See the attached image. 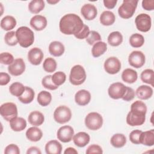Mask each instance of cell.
Masks as SVG:
<instances>
[{"label":"cell","mask_w":154,"mask_h":154,"mask_svg":"<svg viewBox=\"0 0 154 154\" xmlns=\"http://www.w3.org/2000/svg\"><path fill=\"white\" fill-rule=\"evenodd\" d=\"M84 24L81 17L74 13L63 16L59 23L60 31L66 35H76L82 29Z\"/></svg>","instance_id":"cell-1"},{"label":"cell","mask_w":154,"mask_h":154,"mask_svg":"<svg viewBox=\"0 0 154 154\" xmlns=\"http://www.w3.org/2000/svg\"><path fill=\"white\" fill-rule=\"evenodd\" d=\"M16 34L18 43L21 47L26 48L34 43V32L27 26H22L18 28L16 31Z\"/></svg>","instance_id":"cell-2"},{"label":"cell","mask_w":154,"mask_h":154,"mask_svg":"<svg viewBox=\"0 0 154 154\" xmlns=\"http://www.w3.org/2000/svg\"><path fill=\"white\" fill-rule=\"evenodd\" d=\"M138 2L137 0H123L122 4L118 9L119 16L125 19L132 17L135 12Z\"/></svg>","instance_id":"cell-3"},{"label":"cell","mask_w":154,"mask_h":154,"mask_svg":"<svg viewBox=\"0 0 154 154\" xmlns=\"http://www.w3.org/2000/svg\"><path fill=\"white\" fill-rule=\"evenodd\" d=\"M86 73L84 68L77 64L74 66L70 70L69 75V81L72 85H79L84 83L86 79Z\"/></svg>","instance_id":"cell-4"},{"label":"cell","mask_w":154,"mask_h":154,"mask_svg":"<svg viewBox=\"0 0 154 154\" xmlns=\"http://www.w3.org/2000/svg\"><path fill=\"white\" fill-rule=\"evenodd\" d=\"M85 125L90 130H98L103 125L102 116L96 112H90L85 118Z\"/></svg>","instance_id":"cell-5"},{"label":"cell","mask_w":154,"mask_h":154,"mask_svg":"<svg viewBox=\"0 0 154 154\" xmlns=\"http://www.w3.org/2000/svg\"><path fill=\"white\" fill-rule=\"evenodd\" d=\"M146 112L131 108L126 116V123L131 126L142 125L146 120Z\"/></svg>","instance_id":"cell-6"},{"label":"cell","mask_w":154,"mask_h":154,"mask_svg":"<svg viewBox=\"0 0 154 154\" xmlns=\"http://www.w3.org/2000/svg\"><path fill=\"white\" fill-rule=\"evenodd\" d=\"M72 112L70 109L65 106L61 105L58 106L54 111V119L59 124H64L71 119Z\"/></svg>","instance_id":"cell-7"},{"label":"cell","mask_w":154,"mask_h":154,"mask_svg":"<svg viewBox=\"0 0 154 154\" xmlns=\"http://www.w3.org/2000/svg\"><path fill=\"white\" fill-rule=\"evenodd\" d=\"M0 113L1 116L7 122L17 117V108L15 103L6 102L1 105Z\"/></svg>","instance_id":"cell-8"},{"label":"cell","mask_w":154,"mask_h":154,"mask_svg":"<svg viewBox=\"0 0 154 154\" xmlns=\"http://www.w3.org/2000/svg\"><path fill=\"white\" fill-rule=\"evenodd\" d=\"M135 23L138 30L146 32L149 31L151 28L152 19L149 14L141 13L135 17Z\"/></svg>","instance_id":"cell-9"},{"label":"cell","mask_w":154,"mask_h":154,"mask_svg":"<svg viewBox=\"0 0 154 154\" xmlns=\"http://www.w3.org/2000/svg\"><path fill=\"white\" fill-rule=\"evenodd\" d=\"M126 90V86L123 83L117 82L112 83L109 87L108 93L109 97L113 99H122Z\"/></svg>","instance_id":"cell-10"},{"label":"cell","mask_w":154,"mask_h":154,"mask_svg":"<svg viewBox=\"0 0 154 154\" xmlns=\"http://www.w3.org/2000/svg\"><path fill=\"white\" fill-rule=\"evenodd\" d=\"M146 61L144 54L140 51H134L129 55V64L136 69H138L144 66Z\"/></svg>","instance_id":"cell-11"},{"label":"cell","mask_w":154,"mask_h":154,"mask_svg":"<svg viewBox=\"0 0 154 154\" xmlns=\"http://www.w3.org/2000/svg\"><path fill=\"white\" fill-rule=\"evenodd\" d=\"M103 67L106 73L111 75H114L120 70L121 63L117 57H111L105 60Z\"/></svg>","instance_id":"cell-12"},{"label":"cell","mask_w":154,"mask_h":154,"mask_svg":"<svg viewBox=\"0 0 154 154\" xmlns=\"http://www.w3.org/2000/svg\"><path fill=\"white\" fill-rule=\"evenodd\" d=\"M74 135L73 128L69 125H64L60 127L57 132L58 140L63 143H69L72 141Z\"/></svg>","instance_id":"cell-13"},{"label":"cell","mask_w":154,"mask_h":154,"mask_svg":"<svg viewBox=\"0 0 154 154\" xmlns=\"http://www.w3.org/2000/svg\"><path fill=\"white\" fill-rule=\"evenodd\" d=\"M25 63L22 58L15 59L12 64L8 66V71L13 76L21 75L25 70Z\"/></svg>","instance_id":"cell-14"},{"label":"cell","mask_w":154,"mask_h":154,"mask_svg":"<svg viewBox=\"0 0 154 154\" xmlns=\"http://www.w3.org/2000/svg\"><path fill=\"white\" fill-rule=\"evenodd\" d=\"M44 54L38 48L35 47L31 49L28 53V60L29 62L34 66L39 65L43 58Z\"/></svg>","instance_id":"cell-15"},{"label":"cell","mask_w":154,"mask_h":154,"mask_svg":"<svg viewBox=\"0 0 154 154\" xmlns=\"http://www.w3.org/2000/svg\"><path fill=\"white\" fill-rule=\"evenodd\" d=\"M47 23L46 18L45 16L39 14L34 16L29 22L31 26L35 31H38L43 30L46 27Z\"/></svg>","instance_id":"cell-16"},{"label":"cell","mask_w":154,"mask_h":154,"mask_svg":"<svg viewBox=\"0 0 154 154\" xmlns=\"http://www.w3.org/2000/svg\"><path fill=\"white\" fill-rule=\"evenodd\" d=\"M81 13L87 20H93L97 16V11L96 7L92 4H85L81 9Z\"/></svg>","instance_id":"cell-17"},{"label":"cell","mask_w":154,"mask_h":154,"mask_svg":"<svg viewBox=\"0 0 154 154\" xmlns=\"http://www.w3.org/2000/svg\"><path fill=\"white\" fill-rule=\"evenodd\" d=\"M91 100V94L86 90L82 89L78 91L75 95V102L80 106H85L89 103Z\"/></svg>","instance_id":"cell-18"},{"label":"cell","mask_w":154,"mask_h":154,"mask_svg":"<svg viewBox=\"0 0 154 154\" xmlns=\"http://www.w3.org/2000/svg\"><path fill=\"white\" fill-rule=\"evenodd\" d=\"M90 140V135L85 132H79L73 135L74 144L79 147H84L88 144Z\"/></svg>","instance_id":"cell-19"},{"label":"cell","mask_w":154,"mask_h":154,"mask_svg":"<svg viewBox=\"0 0 154 154\" xmlns=\"http://www.w3.org/2000/svg\"><path fill=\"white\" fill-rule=\"evenodd\" d=\"M135 94L141 100H147L152 96L153 89L149 85H142L137 88Z\"/></svg>","instance_id":"cell-20"},{"label":"cell","mask_w":154,"mask_h":154,"mask_svg":"<svg viewBox=\"0 0 154 154\" xmlns=\"http://www.w3.org/2000/svg\"><path fill=\"white\" fill-rule=\"evenodd\" d=\"M65 51L64 45L58 41L52 42L49 45V52L54 57L61 56Z\"/></svg>","instance_id":"cell-21"},{"label":"cell","mask_w":154,"mask_h":154,"mask_svg":"<svg viewBox=\"0 0 154 154\" xmlns=\"http://www.w3.org/2000/svg\"><path fill=\"white\" fill-rule=\"evenodd\" d=\"M28 122L34 126L42 125L45 121L43 114L38 111H34L29 113L28 117Z\"/></svg>","instance_id":"cell-22"},{"label":"cell","mask_w":154,"mask_h":154,"mask_svg":"<svg viewBox=\"0 0 154 154\" xmlns=\"http://www.w3.org/2000/svg\"><path fill=\"white\" fill-rule=\"evenodd\" d=\"M25 134L27 139L32 142L40 141L43 137V132L42 130L36 126L28 128L26 130Z\"/></svg>","instance_id":"cell-23"},{"label":"cell","mask_w":154,"mask_h":154,"mask_svg":"<svg viewBox=\"0 0 154 154\" xmlns=\"http://www.w3.org/2000/svg\"><path fill=\"white\" fill-rule=\"evenodd\" d=\"M45 151L47 154H60L62 151V146L57 140H51L46 144Z\"/></svg>","instance_id":"cell-24"},{"label":"cell","mask_w":154,"mask_h":154,"mask_svg":"<svg viewBox=\"0 0 154 154\" xmlns=\"http://www.w3.org/2000/svg\"><path fill=\"white\" fill-rule=\"evenodd\" d=\"M140 143L147 146L154 144V129L142 132L140 137Z\"/></svg>","instance_id":"cell-25"},{"label":"cell","mask_w":154,"mask_h":154,"mask_svg":"<svg viewBox=\"0 0 154 154\" xmlns=\"http://www.w3.org/2000/svg\"><path fill=\"white\" fill-rule=\"evenodd\" d=\"M11 129L15 132H20L24 130L26 127V122L22 117H16L10 121Z\"/></svg>","instance_id":"cell-26"},{"label":"cell","mask_w":154,"mask_h":154,"mask_svg":"<svg viewBox=\"0 0 154 154\" xmlns=\"http://www.w3.org/2000/svg\"><path fill=\"white\" fill-rule=\"evenodd\" d=\"M138 78L137 72L132 69H126L122 73V80L128 84H133L136 82Z\"/></svg>","instance_id":"cell-27"},{"label":"cell","mask_w":154,"mask_h":154,"mask_svg":"<svg viewBox=\"0 0 154 154\" xmlns=\"http://www.w3.org/2000/svg\"><path fill=\"white\" fill-rule=\"evenodd\" d=\"M99 20L102 25L104 26H110L115 22L116 17L112 11L106 10L101 13Z\"/></svg>","instance_id":"cell-28"},{"label":"cell","mask_w":154,"mask_h":154,"mask_svg":"<svg viewBox=\"0 0 154 154\" xmlns=\"http://www.w3.org/2000/svg\"><path fill=\"white\" fill-rule=\"evenodd\" d=\"M1 27L5 31H10L16 25V19L12 16H5L1 20Z\"/></svg>","instance_id":"cell-29"},{"label":"cell","mask_w":154,"mask_h":154,"mask_svg":"<svg viewBox=\"0 0 154 154\" xmlns=\"http://www.w3.org/2000/svg\"><path fill=\"white\" fill-rule=\"evenodd\" d=\"M107 50V44L104 42L99 41L95 43L91 49L93 57L97 58L103 55Z\"/></svg>","instance_id":"cell-30"},{"label":"cell","mask_w":154,"mask_h":154,"mask_svg":"<svg viewBox=\"0 0 154 154\" xmlns=\"http://www.w3.org/2000/svg\"><path fill=\"white\" fill-rule=\"evenodd\" d=\"M35 93L32 88L29 87H25V90L23 93L18 97L20 102L23 103L28 104L31 103L34 99Z\"/></svg>","instance_id":"cell-31"},{"label":"cell","mask_w":154,"mask_h":154,"mask_svg":"<svg viewBox=\"0 0 154 154\" xmlns=\"http://www.w3.org/2000/svg\"><path fill=\"white\" fill-rule=\"evenodd\" d=\"M110 143L113 147L121 148L126 144V138L123 134H116L111 137Z\"/></svg>","instance_id":"cell-32"},{"label":"cell","mask_w":154,"mask_h":154,"mask_svg":"<svg viewBox=\"0 0 154 154\" xmlns=\"http://www.w3.org/2000/svg\"><path fill=\"white\" fill-rule=\"evenodd\" d=\"M45 7L43 0H32L28 4V10L33 14H38L42 11Z\"/></svg>","instance_id":"cell-33"},{"label":"cell","mask_w":154,"mask_h":154,"mask_svg":"<svg viewBox=\"0 0 154 154\" xmlns=\"http://www.w3.org/2000/svg\"><path fill=\"white\" fill-rule=\"evenodd\" d=\"M123 42V35L119 31H113L108 37V43L112 46H118Z\"/></svg>","instance_id":"cell-34"},{"label":"cell","mask_w":154,"mask_h":154,"mask_svg":"<svg viewBox=\"0 0 154 154\" xmlns=\"http://www.w3.org/2000/svg\"><path fill=\"white\" fill-rule=\"evenodd\" d=\"M37 102L42 106H46L52 100L51 94L47 91H41L37 96Z\"/></svg>","instance_id":"cell-35"},{"label":"cell","mask_w":154,"mask_h":154,"mask_svg":"<svg viewBox=\"0 0 154 154\" xmlns=\"http://www.w3.org/2000/svg\"><path fill=\"white\" fill-rule=\"evenodd\" d=\"M141 81L146 84L151 85L153 87L154 84V71L150 69L144 70L140 75Z\"/></svg>","instance_id":"cell-36"},{"label":"cell","mask_w":154,"mask_h":154,"mask_svg":"<svg viewBox=\"0 0 154 154\" xmlns=\"http://www.w3.org/2000/svg\"><path fill=\"white\" fill-rule=\"evenodd\" d=\"M25 87L20 82H15L11 84L9 87L10 93L17 97L20 96L25 91Z\"/></svg>","instance_id":"cell-37"},{"label":"cell","mask_w":154,"mask_h":154,"mask_svg":"<svg viewBox=\"0 0 154 154\" xmlns=\"http://www.w3.org/2000/svg\"><path fill=\"white\" fill-rule=\"evenodd\" d=\"M129 43L133 48H140L144 43V38L143 35L140 34H133L129 38Z\"/></svg>","instance_id":"cell-38"},{"label":"cell","mask_w":154,"mask_h":154,"mask_svg":"<svg viewBox=\"0 0 154 154\" xmlns=\"http://www.w3.org/2000/svg\"><path fill=\"white\" fill-rule=\"evenodd\" d=\"M57 64L56 61L51 57L47 58L45 60L43 64V68L44 70L48 73H52L55 71Z\"/></svg>","instance_id":"cell-39"},{"label":"cell","mask_w":154,"mask_h":154,"mask_svg":"<svg viewBox=\"0 0 154 154\" xmlns=\"http://www.w3.org/2000/svg\"><path fill=\"white\" fill-rule=\"evenodd\" d=\"M66 75L63 72L61 71L55 72L52 75V81L53 83L58 87L64 84L66 81Z\"/></svg>","instance_id":"cell-40"},{"label":"cell","mask_w":154,"mask_h":154,"mask_svg":"<svg viewBox=\"0 0 154 154\" xmlns=\"http://www.w3.org/2000/svg\"><path fill=\"white\" fill-rule=\"evenodd\" d=\"M4 40L7 45L13 46L17 44L18 40L16 37V32L14 31H11L7 32L4 37Z\"/></svg>","instance_id":"cell-41"},{"label":"cell","mask_w":154,"mask_h":154,"mask_svg":"<svg viewBox=\"0 0 154 154\" xmlns=\"http://www.w3.org/2000/svg\"><path fill=\"white\" fill-rule=\"evenodd\" d=\"M42 85L46 89L50 90H55L58 88L55 85L52 81V75H46L42 80Z\"/></svg>","instance_id":"cell-42"},{"label":"cell","mask_w":154,"mask_h":154,"mask_svg":"<svg viewBox=\"0 0 154 154\" xmlns=\"http://www.w3.org/2000/svg\"><path fill=\"white\" fill-rule=\"evenodd\" d=\"M100 40L101 36L100 34L96 31H91L88 36L86 38V41L90 45H93L95 43Z\"/></svg>","instance_id":"cell-43"},{"label":"cell","mask_w":154,"mask_h":154,"mask_svg":"<svg viewBox=\"0 0 154 154\" xmlns=\"http://www.w3.org/2000/svg\"><path fill=\"white\" fill-rule=\"evenodd\" d=\"M14 61L12 54L9 52H2L0 54V62L2 64L10 65Z\"/></svg>","instance_id":"cell-44"},{"label":"cell","mask_w":154,"mask_h":154,"mask_svg":"<svg viewBox=\"0 0 154 154\" xmlns=\"http://www.w3.org/2000/svg\"><path fill=\"white\" fill-rule=\"evenodd\" d=\"M142 132L143 131L138 129L132 131L129 137L130 141L135 144H140V137Z\"/></svg>","instance_id":"cell-45"},{"label":"cell","mask_w":154,"mask_h":154,"mask_svg":"<svg viewBox=\"0 0 154 154\" xmlns=\"http://www.w3.org/2000/svg\"><path fill=\"white\" fill-rule=\"evenodd\" d=\"M85 153L87 154H93V153L102 154L103 153V150L102 147L100 146L97 144H91L87 147Z\"/></svg>","instance_id":"cell-46"},{"label":"cell","mask_w":154,"mask_h":154,"mask_svg":"<svg viewBox=\"0 0 154 154\" xmlns=\"http://www.w3.org/2000/svg\"><path fill=\"white\" fill-rule=\"evenodd\" d=\"M5 154H19L20 150L19 147L14 144H10L8 145L4 150Z\"/></svg>","instance_id":"cell-47"},{"label":"cell","mask_w":154,"mask_h":154,"mask_svg":"<svg viewBox=\"0 0 154 154\" xmlns=\"http://www.w3.org/2000/svg\"><path fill=\"white\" fill-rule=\"evenodd\" d=\"M90 28L88 27V26L84 25L82 29H81V31L77 34L75 35L74 36L78 38V39H84V38H86L89 34H90Z\"/></svg>","instance_id":"cell-48"},{"label":"cell","mask_w":154,"mask_h":154,"mask_svg":"<svg viewBox=\"0 0 154 154\" xmlns=\"http://www.w3.org/2000/svg\"><path fill=\"white\" fill-rule=\"evenodd\" d=\"M135 95V93L134 90L132 88L126 86V92L122 99L125 101H127V102L131 101L134 98Z\"/></svg>","instance_id":"cell-49"},{"label":"cell","mask_w":154,"mask_h":154,"mask_svg":"<svg viewBox=\"0 0 154 154\" xmlns=\"http://www.w3.org/2000/svg\"><path fill=\"white\" fill-rule=\"evenodd\" d=\"M143 8L147 11H152L154 9L153 0H143L142 1Z\"/></svg>","instance_id":"cell-50"},{"label":"cell","mask_w":154,"mask_h":154,"mask_svg":"<svg viewBox=\"0 0 154 154\" xmlns=\"http://www.w3.org/2000/svg\"><path fill=\"white\" fill-rule=\"evenodd\" d=\"M10 75L5 72H1L0 73V85H5L10 81Z\"/></svg>","instance_id":"cell-51"},{"label":"cell","mask_w":154,"mask_h":154,"mask_svg":"<svg viewBox=\"0 0 154 154\" xmlns=\"http://www.w3.org/2000/svg\"><path fill=\"white\" fill-rule=\"evenodd\" d=\"M104 6L108 9H112L115 7L117 1V0H103Z\"/></svg>","instance_id":"cell-52"},{"label":"cell","mask_w":154,"mask_h":154,"mask_svg":"<svg viewBox=\"0 0 154 154\" xmlns=\"http://www.w3.org/2000/svg\"><path fill=\"white\" fill-rule=\"evenodd\" d=\"M27 154H41L42 152L40 151V149L35 147V146H32L28 149L26 151Z\"/></svg>","instance_id":"cell-53"},{"label":"cell","mask_w":154,"mask_h":154,"mask_svg":"<svg viewBox=\"0 0 154 154\" xmlns=\"http://www.w3.org/2000/svg\"><path fill=\"white\" fill-rule=\"evenodd\" d=\"M64 153L65 154H78V151L73 147H67L65 149Z\"/></svg>","instance_id":"cell-54"},{"label":"cell","mask_w":154,"mask_h":154,"mask_svg":"<svg viewBox=\"0 0 154 154\" xmlns=\"http://www.w3.org/2000/svg\"><path fill=\"white\" fill-rule=\"evenodd\" d=\"M59 1H60L59 0H48L47 2L50 4L54 5V4H55L58 3Z\"/></svg>","instance_id":"cell-55"}]
</instances>
